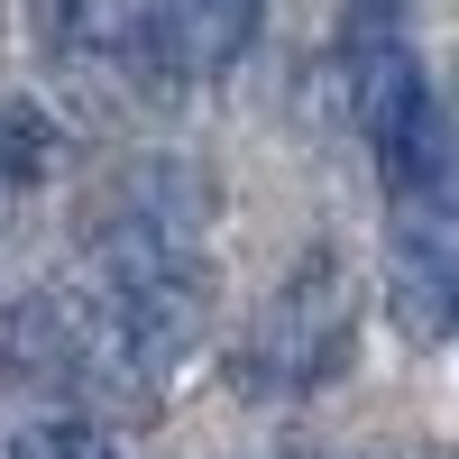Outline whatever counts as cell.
<instances>
[{
    "label": "cell",
    "mask_w": 459,
    "mask_h": 459,
    "mask_svg": "<svg viewBox=\"0 0 459 459\" xmlns=\"http://www.w3.org/2000/svg\"><path fill=\"white\" fill-rule=\"evenodd\" d=\"M350 120L386 175L395 221H459V138L404 37H350Z\"/></svg>",
    "instance_id": "6da1fadb"
},
{
    "label": "cell",
    "mask_w": 459,
    "mask_h": 459,
    "mask_svg": "<svg viewBox=\"0 0 459 459\" xmlns=\"http://www.w3.org/2000/svg\"><path fill=\"white\" fill-rule=\"evenodd\" d=\"M359 350V294H350V266L331 248H313L294 276L266 294V313L239 350V386L248 395H313L331 386Z\"/></svg>",
    "instance_id": "7a4b0ae2"
},
{
    "label": "cell",
    "mask_w": 459,
    "mask_h": 459,
    "mask_svg": "<svg viewBox=\"0 0 459 459\" xmlns=\"http://www.w3.org/2000/svg\"><path fill=\"white\" fill-rule=\"evenodd\" d=\"M147 19L175 74H230L257 37V0H157Z\"/></svg>",
    "instance_id": "3957f363"
},
{
    "label": "cell",
    "mask_w": 459,
    "mask_h": 459,
    "mask_svg": "<svg viewBox=\"0 0 459 459\" xmlns=\"http://www.w3.org/2000/svg\"><path fill=\"white\" fill-rule=\"evenodd\" d=\"M56 166V129L28 101H0V230L19 221V203L37 194V175Z\"/></svg>",
    "instance_id": "277c9868"
},
{
    "label": "cell",
    "mask_w": 459,
    "mask_h": 459,
    "mask_svg": "<svg viewBox=\"0 0 459 459\" xmlns=\"http://www.w3.org/2000/svg\"><path fill=\"white\" fill-rule=\"evenodd\" d=\"M10 459H129V450L110 441L92 413H37V423H19Z\"/></svg>",
    "instance_id": "5b68a950"
},
{
    "label": "cell",
    "mask_w": 459,
    "mask_h": 459,
    "mask_svg": "<svg viewBox=\"0 0 459 459\" xmlns=\"http://www.w3.org/2000/svg\"><path fill=\"white\" fill-rule=\"evenodd\" d=\"M340 10H350V37H395V19L413 0H340Z\"/></svg>",
    "instance_id": "8992f818"
},
{
    "label": "cell",
    "mask_w": 459,
    "mask_h": 459,
    "mask_svg": "<svg viewBox=\"0 0 459 459\" xmlns=\"http://www.w3.org/2000/svg\"><path fill=\"white\" fill-rule=\"evenodd\" d=\"M276 459H303V450H276Z\"/></svg>",
    "instance_id": "52a82bcc"
}]
</instances>
